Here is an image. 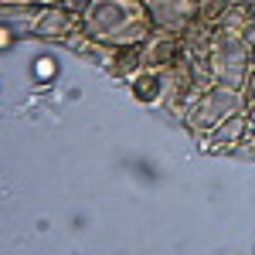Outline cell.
<instances>
[{
    "instance_id": "3957f363",
    "label": "cell",
    "mask_w": 255,
    "mask_h": 255,
    "mask_svg": "<svg viewBox=\"0 0 255 255\" xmlns=\"http://www.w3.org/2000/svg\"><path fill=\"white\" fill-rule=\"evenodd\" d=\"M208 65L211 75L221 85H235L245 89V79L252 72V48L242 31H228V27H215L211 34V51H208Z\"/></svg>"
},
{
    "instance_id": "7a4b0ae2",
    "label": "cell",
    "mask_w": 255,
    "mask_h": 255,
    "mask_svg": "<svg viewBox=\"0 0 255 255\" xmlns=\"http://www.w3.org/2000/svg\"><path fill=\"white\" fill-rule=\"evenodd\" d=\"M245 109H249L245 89L215 82L211 89H204V92H197V96L191 99V106H187V113H184V123H187V129H191L194 136H201V133H211L218 123H225L228 116L245 113Z\"/></svg>"
},
{
    "instance_id": "9c48e42d",
    "label": "cell",
    "mask_w": 255,
    "mask_h": 255,
    "mask_svg": "<svg viewBox=\"0 0 255 255\" xmlns=\"http://www.w3.org/2000/svg\"><path fill=\"white\" fill-rule=\"evenodd\" d=\"M143 48H146V41H143V44H123V48H113L106 72H109L113 79H126L129 82L139 68H143Z\"/></svg>"
},
{
    "instance_id": "52a82bcc",
    "label": "cell",
    "mask_w": 255,
    "mask_h": 255,
    "mask_svg": "<svg viewBox=\"0 0 255 255\" xmlns=\"http://www.w3.org/2000/svg\"><path fill=\"white\" fill-rule=\"evenodd\" d=\"M249 133V109L245 113H235V116H228L225 123H218L211 133H201L197 143H201V150L204 153H211V150H232L235 153V146L242 143V136Z\"/></svg>"
},
{
    "instance_id": "5b68a950",
    "label": "cell",
    "mask_w": 255,
    "mask_h": 255,
    "mask_svg": "<svg viewBox=\"0 0 255 255\" xmlns=\"http://www.w3.org/2000/svg\"><path fill=\"white\" fill-rule=\"evenodd\" d=\"M157 31H170V34H184L187 24L197 17L194 0H146Z\"/></svg>"
},
{
    "instance_id": "8992f818",
    "label": "cell",
    "mask_w": 255,
    "mask_h": 255,
    "mask_svg": "<svg viewBox=\"0 0 255 255\" xmlns=\"http://www.w3.org/2000/svg\"><path fill=\"white\" fill-rule=\"evenodd\" d=\"M180 58H184V41H180V34H170V31H153V38L143 48V68L167 72Z\"/></svg>"
},
{
    "instance_id": "ba28073f",
    "label": "cell",
    "mask_w": 255,
    "mask_h": 255,
    "mask_svg": "<svg viewBox=\"0 0 255 255\" xmlns=\"http://www.w3.org/2000/svg\"><path fill=\"white\" fill-rule=\"evenodd\" d=\"M129 92H133L136 102H146V106L160 102L163 106V99H167V79L157 68H139L136 75L129 79Z\"/></svg>"
},
{
    "instance_id": "e0dca14e",
    "label": "cell",
    "mask_w": 255,
    "mask_h": 255,
    "mask_svg": "<svg viewBox=\"0 0 255 255\" xmlns=\"http://www.w3.org/2000/svg\"><path fill=\"white\" fill-rule=\"evenodd\" d=\"M65 3H72V7H79V10L85 7V0H65Z\"/></svg>"
},
{
    "instance_id": "4fadbf2b",
    "label": "cell",
    "mask_w": 255,
    "mask_h": 255,
    "mask_svg": "<svg viewBox=\"0 0 255 255\" xmlns=\"http://www.w3.org/2000/svg\"><path fill=\"white\" fill-rule=\"evenodd\" d=\"M245 96H249V106H255V68L249 72V79H245Z\"/></svg>"
},
{
    "instance_id": "7c38bea8",
    "label": "cell",
    "mask_w": 255,
    "mask_h": 255,
    "mask_svg": "<svg viewBox=\"0 0 255 255\" xmlns=\"http://www.w3.org/2000/svg\"><path fill=\"white\" fill-rule=\"evenodd\" d=\"M14 41H17V31H10V27L3 24V31H0V48H3V51H10V48H14Z\"/></svg>"
},
{
    "instance_id": "2e32d148",
    "label": "cell",
    "mask_w": 255,
    "mask_h": 255,
    "mask_svg": "<svg viewBox=\"0 0 255 255\" xmlns=\"http://www.w3.org/2000/svg\"><path fill=\"white\" fill-rule=\"evenodd\" d=\"M3 3H55V0H3Z\"/></svg>"
},
{
    "instance_id": "277c9868",
    "label": "cell",
    "mask_w": 255,
    "mask_h": 255,
    "mask_svg": "<svg viewBox=\"0 0 255 255\" xmlns=\"http://www.w3.org/2000/svg\"><path fill=\"white\" fill-rule=\"evenodd\" d=\"M82 31V10L65 3V0H55L41 10L38 27H34V38L44 41H72Z\"/></svg>"
},
{
    "instance_id": "8fae6325",
    "label": "cell",
    "mask_w": 255,
    "mask_h": 255,
    "mask_svg": "<svg viewBox=\"0 0 255 255\" xmlns=\"http://www.w3.org/2000/svg\"><path fill=\"white\" fill-rule=\"evenodd\" d=\"M31 75H34V82H55V79H58V58H51V55H38V58H34V68H31Z\"/></svg>"
},
{
    "instance_id": "9a60e30c",
    "label": "cell",
    "mask_w": 255,
    "mask_h": 255,
    "mask_svg": "<svg viewBox=\"0 0 255 255\" xmlns=\"http://www.w3.org/2000/svg\"><path fill=\"white\" fill-rule=\"evenodd\" d=\"M228 7H249L255 14V0H228Z\"/></svg>"
},
{
    "instance_id": "6da1fadb",
    "label": "cell",
    "mask_w": 255,
    "mask_h": 255,
    "mask_svg": "<svg viewBox=\"0 0 255 255\" xmlns=\"http://www.w3.org/2000/svg\"><path fill=\"white\" fill-rule=\"evenodd\" d=\"M153 31L157 24L146 0H85L82 7V34L109 48L143 44Z\"/></svg>"
},
{
    "instance_id": "5bb4252c",
    "label": "cell",
    "mask_w": 255,
    "mask_h": 255,
    "mask_svg": "<svg viewBox=\"0 0 255 255\" xmlns=\"http://www.w3.org/2000/svg\"><path fill=\"white\" fill-rule=\"evenodd\" d=\"M242 34H245V41H249V48H252V68H255V20L249 24V27H245V31H242Z\"/></svg>"
},
{
    "instance_id": "ac0fdd59",
    "label": "cell",
    "mask_w": 255,
    "mask_h": 255,
    "mask_svg": "<svg viewBox=\"0 0 255 255\" xmlns=\"http://www.w3.org/2000/svg\"><path fill=\"white\" fill-rule=\"evenodd\" d=\"M194 3H201V0H194Z\"/></svg>"
},
{
    "instance_id": "30bf717a",
    "label": "cell",
    "mask_w": 255,
    "mask_h": 255,
    "mask_svg": "<svg viewBox=\"0 0 255 255\" xmlns=\"http://www.w3.org/2000/svg\"><path fill=\"white\" fill-rule=\"evenodd\" d=\"M44 7L48 3H3V24L10 31H17V38H27V34H34Z\"/></svg>"
}]
</instances>
